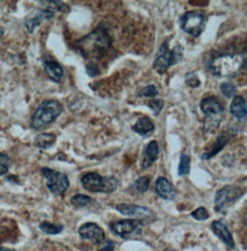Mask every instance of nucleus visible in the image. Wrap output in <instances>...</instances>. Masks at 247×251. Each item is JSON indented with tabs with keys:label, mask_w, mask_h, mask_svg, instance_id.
Returning a JSON list of instances; mask_svg holds the SVG:
<instances>
[{
	"label": "nucleus",
	"mask_w": 247,
	"mask_h": 251,
	"mask_svg": "<svg viewBox=\"0 0 247 251\" xmlns=\"http://www.w3.org/2000/svg\"><path fill=\"white\" fill-rule=\"evenodd\" d=\"M157 157H158V145H157V142L154 140L148 144V146L145 150L142 167L145 169L150 167L157 159Z\"/></svg>",
	"instance_id": "nucleus-19"
},
{
	"label": "nucleus",
	"mask_w": 247,
	"mask_h": 251,
	"mask_svg": "<svg viewBox=\"0 0 247 251\" xmlns=\"http://www.w3.org/2000/svg\"><path fill=\"white\" fill-rule=\"evenodd\" d=\"M231 114L241 122H247V102L242 96H236L231 103Z\"/></svg>",
	"instance_id": "nucleus-15"
},
{
	"label": "nucleus",
	"mask_w": 247,
	"mask_h": 251,
	"mask_svg": "<svg viewBox=\"0 0 247 251\" xmlns=\"http://www.w3.org/2000/svg\"><path fill=\"white\" fill-rule=\"evenodd\" d=\"M158 91L156 89V87L154 85H148L146 86L143 90L141 95L144 97H150V98H154L155 96H157Z\"/></svg>",
	"instance_id": "nucleus-30"
},
{
	"label": "nucleus",
	"mask_w": 247,
	"mask_h": 251,
	"mask_svg": "<svg viewBox=\"0 0 247 251\" xmlns=\"http://www.w3.org/2000/svg\"><path fill=\"white\" fill-rule=\"evenodd\" d=\"M39 227L44 233H46L48 235H58L64 229V226L61 224H53V223L47 222V221L42 222Z\"/></svg>",
	"instance_id": "nucleus-22"
},
{
	"label": "nucleus",
	"mask_w": 247,
	"mask_h": 251,
	"mask_svg": "<svg viewBox=\"0 0 247 251\" xmlns=\"http://www.w3.org/2000/svg\"><path fill=\"white\" fill-rule=\"evenodd\" d=\"M206 26V17L204 13L200 11H189L184 14L181 18L182 29L193 36H200Z\"/></svg>",
	"instance_id": "nucleus-6"
},
{
	"label": "nucleus",
	"mask_w": 247,
	"mask_h": 251,
	"mask_svg": "<svg viewBox=\"0 0 247 251\" xmlns=\"http://www.w3.org/2000/svg\"><path fill=\"white\" fill-rule=\"evenodd\" d=\"M133 130L143 137L150 136L154 130V124L153 120L149 117H142L137 120L133 126Z\"/></svg>",
	"instance_id": "nucleus-17"
},
{
	"label": "nucleus",
	"mask_w": 247,
	"mask_h": 251,
	"mask_svg": "<svg viewBox=\"0 0 247 251\" xmlns=\"http://www.w3.org/2000/svg\"><path fill=\"white\" fill-rule=\"evenodd\" d=\"M111 47V38L102 25L77 42V50L84 58H99Z\"/></svg>",
	"instance_id": "nucleus-1"
},
{
	"label": "nucleus",
	"mask_w": 247,
	"mask_h": 251,
	"mask_svg": "<svg viewBox=\"0 0 247 251\" xmlns=\"http://www.w3.org/2000/svg\"><path fill=\"white\" fill-rule=\"evenodd\" d=\"M186 83L190 87H197L200 84V81L196 75H194L193 74H189L186 75Z\"/></svg>",
	"instance_id": "nucleus-32"
},
{
	"label": "nucleus",
	"mask_w": 247,
	"mask_h": 251,
	"mask_svg": "<svg viewBox=\"0 0 247 251\" xmlns=\"http://www.w3.org/2000/svg\"><path fill=\"white\" fill-rule=\"evenodd\" d=\"M220 90H221V93L227 98H232L236 94V86L233 85L232 83H228V82L222 83L220 85Z\"/></svg>",
	"instance_id": "nucleus-27"
},
{
	"label": "nucleus",
	"mask_w": 247,
	"mask_h": 251,
	"mask_svg": "<svg viewBox=\"0 0 247 251\" xmlns=\"http://www.w3.org/2000/svg\"><path fill=\"white\" fill-rule=\"evenodd\" d=\"M44 67L49 77L51 80L55 82H60L64 75V71L59 63L53 60H47L44 62Z\"/></svg>",
	"instance_id": "nucleus-18"
},
{
	"label": "nucleus",
	"mask_w": 247,
	"mask_h": 251,
	"mask_svg": "<svg viewBox=\"0 0 247 251\" xmlns=\"http://www.w3.org/2000/svg\"><path fill=\"white\" fill-rule=\"evenodd\" d=\"M114 250H115V244L113 242H107L106 246L99 251H114Z\"/></svg>",
	"instance_id": "nucleus-33"
},
{
	"label": "nucleus",
	"mask_w": 247,
	"mask_h": 251,
	"mask_svg": "<svg viewBox=\"0 0 247 251\" xmlns=\"http://www.w3.org/2000/svg\"><path fill=\"white\" fill-rule=\"evenodd\" d=\"M155 191L159 197L165 200H173L177 193L173 185L163 177H159L155 181Z\"/></svg>",
	"instance_id": "nucleus-16"
},
{
	"label": "nucleus",
	"mask_w": 247,
	"mask_h": 251,
	"mask_svg": "<svg viewBox=\"0 0 247 251\" xmlns=\"http://www.w3.org/2000/svg\"><path fill=\"white\" fill-rule=\"evenodd\" d=\"M56 141V135L53 133H41L39 134L35 140L34 144L37 148L47 150L52 147V145Z\"/></svg>",
	"instance_id": "nucleus-20"
},
{
	"label": "nucleus",
	"mask_w": 247,
	"mask_h": 251,
	"mask_svg": "<svg viewBox=\"0 0 247 251\" xmlns=\"http://www.w3.org/2000/svg\"><path fill=\"white\" fill-rule=\"evenodd\" d=\"M116 209L124 216L135 219H145L152 215V211L150 209L131 204H119L116 206Z\"/></svg>",
	"instance_id": "nucleus-12"
},
{
	"label": "nucleus",
	"mask_w": 247,
	"mask_h": 251,
	"mask_svg": "<svg viewBox=\"0 0 247 251\" xmlns=\"http://www.w3.org/2000/svg\"><path fill=\"white\" fill-rule=\"evenodd\" d=\"M150 178L148 176H143L139 179H137L135 181V184H134V187L136 188V190L138 192H146L149 187H150Z\"/></svg>",
	"instance_id": "nucleus-25"
},
{
	"label": "nucleus",
	"mask_w": 247,
	"mask_h": 251,
	"mask_svg": "<svg viewBox=\"0 0 247 251\" xmlns=\"http://www.w3.org/2000/svg\"><path fill=\"white\" fill-rule=\"evenodd\" d=\"M0 251H10V250H8V249H6V248H0Z\"/></svg>",
	"instance_id": "nucleus-34"
},
{
	"label": "nucleus",
	"mask_w": 247,
	"mask_h": 251,
	"mask_svg": "<svg viewBox=\"0 0 247 251\" xmlns=\"http://www.w3.org/2000/svg\"><path fill=\"white\" fill-rule=\"evenodd\" d=\"M200 107L203 113H205L209 117H216L222 114L224 111V106L215 97H209L204 99L201 101Z\"/></svg>",
	"instance_id": "nucleus-13"
},
{
	"label": "nucleus",
	"mask_w": 247,
	"mask_h": 251,
	"mask_svg": "<svg viewBox=\"0 0 247 251\" xmlns=\"http://www.w3.org/2000/svg\"><path fill=\"white\" fill-rule=\"evenodd\" d=\"M245 57L242 54H223L210 63V69L214 75L220 77H233L242 69Z\"/></svg>",
	"instance_id": "nucleus-3"
},
{
	"label": "nucleus",
	"mask_w": 247,
	"mask_h": 251,
	"mask_svg": "<svg viewBox=\"0 0 247 251\" xmlns=\"http://www.w3.org/2000/svg\"><path fill=\"white\" fill-rule=\"evenodd\" d=\"M54 17V12L49 8L40 10L34 15H31L25 22V26L29 33H33L35 29L41 25L43 21H49Z\"/></svg>",
	"instance_id": "nucleus-11"
},
{
	"label": "nucleus",
	"mask_w": 247,
	"mask_h": 251,
	"mask_svg": "<svg viewBox=\"0 0 247 251\" xmlns=\"http://www.w3.org/2000/svg\"><path fill=\"white\" fill-rule=\"evenodd\" d=\"M143 228V223L139 220H123L114 221L110 224L113 233L126 239L133 234H139Z\"/></svg>",
	"instance_id": "nucleus-9"
},
{
	"label": "nucleus",
	"mask_w": 247,
	"mask_h": 251,
	"mask_svg": "<svg viewBox=\"0 0 247 251\" xmlns=\"http://www.w3.org/2000/svg\"><path fill=\"white\" fill-rule=\"evenodd\" d=\"M78 234L83 240L91 241L96 245L101 244L105 239V234L102 228L93 222L82 224L78 229Z\"/></svg>",
	"instance_id": "nucleus-10"
},
{
	"label": "nucleus",
	"mask_w": 247,
	"mask_h": 251,
	"mask_svg": "<svg viewBox=\"0 0 247 251\" xmlns=\"http://www.w3.org/2000/svg\"><path fill=\"white\" fill-rule=\"evenodd\" d=\"M190 172V157L185 153L181 155L180 158V164H179V175L180 176H185L189 174Z\"/></svg>",
	"instance_id": "nucleus-24"
},
{
	"label": "nucleus",
	"mask_w": 247,
	"mask_h": 251,
	"mask_svg": "<svg viewBox=\"0 0 247 251\" xmlns=\"http://www.w3.org/2000/svg\"><path fill=\"white\" fill-rule=\"evenodd\" d=\"M183 58V48L176 46L172 50H169L168 44L164 43L159 49L158 56L154 62V69L159 74H164L168 68L180 62Z\"/></svg>",
	"instance_id": "nucleus-5"
},
{
	"label": "nucleus",
	"mask_w": 247,
	"mask_h": 251,
	"mask_svg": "<svg viewBox=\"0 0 247 251\" xmlns=\"http://www.w3.org/2000/svg\"><path fill=\"white\" fill-rule=\"evenodd\" d=\"M11 163H12L11 158L8 155L4 153H0V176H3L8 173Z\"/></svg>",
	"instance_id": "nucleus-26"
},
{
	"label": "nucleus",
	"mask_w": 247,
	"mask_h": 251,
	"mask_svg": "<svg viewBox=\"0 0 247 251\" xmlns=\"http://www.w3.org/2000/svg\"><path fill=\"white\" fill-rule=\"evenodd\" d=\"M245 191L239 187L226 186L217 191L215 200V209L216 212L222 211L227 205L237 201L243 196Z\"/></svg>",
	"instance_id": "nucleus-8"
},
{
	"label": "nucleus",
	"mask_w": 247,
	"mask_h": 251,
	"mask_svg": "<svg viewBox=\"0 0 247 251\" xmlns=\"http://www.w3.org/2000/svg\"><path fill=\"white\" fill-rule=\"evenodd\" d=\"M191 216H192V218H194L195 220H206L210 218L208 211L203 207H200V208L196 209L195 211H193L191 213Z\"/></svg>",
	"instance_id": "nucleus-28"
},
{
	"label": "nucleus",
	"mask_w": 247,
	"mask_h": 251,
	"mask_svg": "<svg viewBox=\"0 0 247 251\" xmlns=\"http://www.w3.org/2000/svg\"><path fill=\"white\" fill-rule=\"evenodd\" d=\"M212 230L226 246H228L231 249H235V242L233 236L231 232L228 230L227 226L222 221L215 220L212 223Z\"/></svg>",
	"instance_id": "nucleus-14"
},
{
	"label": "nucleus",
	"mask_w": 247,
	"mask_h": 251,
	"mask_svg": "<svg viewBox=\"0 0 247 251\" xmlns=\"http://www.w3.org/2000/svg\"><path fill=\"white\" fill-rule=\"evenodd\" d=\"M163 105H164V101L160 99H153L149 102V106L154 111V115H158L160 113V111L163 108Z\"/></svg>",
	"instance_id": "nucleus-29"
},
{
	"label": "nucleus",
	"mask_w": 247,
	"mask_h": 251,
	"mask_svg": "<svg viewBox=\"0 0 247 251\" xmlns=\"http://www.w3.org/2000/svg\"><path fill=\"white\" fill-rule=\"evenodd\" d=\"M92 202V198L90 196H87V195H84V194H75L71 199V203L74 206L79 207V208L86 207V206L90 205Z\"/></svg>",
	"instance_id": "nucleus-23"
},
{
	"label": "nucleus",
	"mask_w": 247,
	"mask_h": 251,
	"mask_svg": "<svg viewBox=\"0 0 247 251\" xmlns=\"http://www.w3.org/2000/svg\"><path fill=\"white\" fill-rule=\"evenodd\" d=\"M62 111L63 106L59 100H48L43 101L31 118V127L41 129L50 125L61 115Z\"/></svg>",
	"instance_id": "nucleus-2"
},
{
	"label": "nucleus",
	"mask_w": 247,
	"mask_h": 251,
	"mask_svg": "<svg viewBox=\"0 0 247 251\" xmlns=\"http://www.w3.org/2000/svg\"><path fill=\"white\" fill-rule=\"evenodd\" d=\"M86 72L90 76H96L99 73V66L96 63L91 61V62L88 63L86 66Z\"/></svg>",
	"instance_id": "nucleus-31"
},
{
	"label": "nucleus",
	"mask_w": 247,
	"mask_h": 251,
	"mask_svg": "<svg viewBox=\"0 0 247 251\" xmlns=\"http://www.w3.org/2000/svg\"><path fill=\"white\" fill-rule=\"evenodd\" d=\"M228 140H229V138H228V136H226V135H223V134H222V135L218 136V138H217V140H216V143H215V145H214V149H213L211 152H209V153L203 154L202 158H203V159H210L211 157H215L219 151H221V150L224 148V146L226 145V143H227Z\"/></svg>",
	"instance_id": "nucleus-21"
},
{
	"label": "nucleus",
	"mask_w": 247,
	"mask_h": 251,
	"mask_svg": "<svg viewBox=\"0 0 247 251\" xmlns=\"http://www.w3.org/2000/svg\"><path fill=\"white\" fill-rule=\"evenodd\" d=\"M42 173L47 180V187L53 194H64L70 187V181L68 177L61 172L50 169L49 167H44L42 169Z\"/></svg>",
	"instance_id": "nucleus-7"
},
{
	"label": "nucleus",
	"mask_w": 247,
	"mask_h": 251,
	"mask_svg": "<svg viewBox=\"0 0 247 251\" xmlns=\"http://www.w3.org/2000/svg\"><path fill=\"white\" fill-rule=\"evenodd\" d=\"M81 184L83 188L91 192L111 193L118 188V180L115 177H102L95 172H90L82 176Z\"/></svg>",
	"instance_id": "nucleus-4"
}]
</instances>
